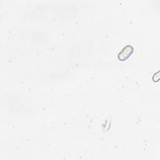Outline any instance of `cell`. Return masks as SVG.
<instances>
[{
    "instance_id": "obj_1",
    "label": "cell",
    "mask_w": 160,
    "mask_h": 160,
    "mask_svg": "<svg viewBox=\"0 0 160 160\" xmlns=\"http://www.w3.org/2000/svg\"><path fill=\"white\" fill-rule=\"evenodd\" d=\"M134 48L131 45H126L118 53V59L120 61H124L127 60L134 52Z\"/></svg>"
}]
</instances>
